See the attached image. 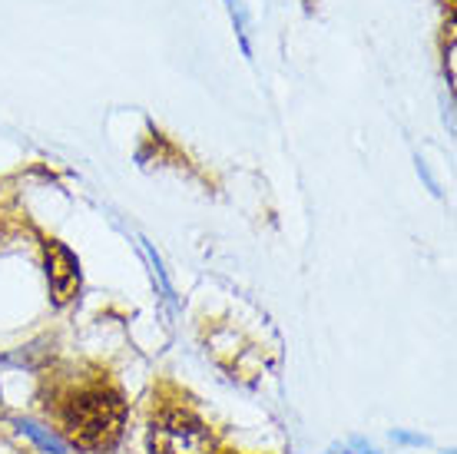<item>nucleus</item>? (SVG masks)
<instances>
[{
	"label": "nucleus",
	"mask_w": 457,
	"mask_h": 454,
	"mask_svg": "<svg viewBox=\"0 0 457 454\" xmlns=\"http://www.w3.org/2000/svg\"><path fill=\"white\" fill-rule=\"evenodd\" d=\"M126 408L116 391L93 388L83 391L63 411V432L83 451H106L123 434Z\"/></svg>",
	"instance_id": "nucleus-1"
},
{
	"label": "nucleus",
	"mask_w": 457,
	"mask_h": 454,
	"mask_svg": "<svg viewBox=\"0 0 457 454\" xmlns=\"http://www.w3.org/2000/svg\"><path fill=\"white\" fill-rule=\"evenodd\" d=\"M153 454H212V434L189 411H166L149 428Z\"/></svg>",
	"instance_id": "nucleus-2"
},
{
	"label": "nucleus",
	"mask_w": 457,
	"mask_h": 454,
	"mask_svg": "<svg viewBox=\"0 0 457 454\" xmlns=\"http://www.w3.org/2000/svg\"><path fill=\"white\" fill-rule=\"evenodd\" d=\"M46 279H50V292L57 306H67L70 298L80 292V273H77V259L67 246L50 242L46 246Z\"/></svg>",
	"instance_id": "nucleus-3"
}]
</instances>
